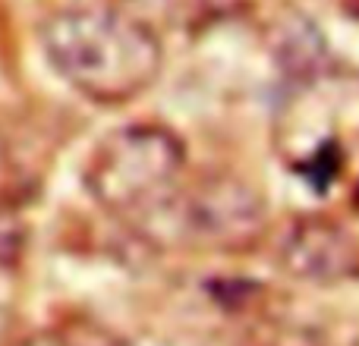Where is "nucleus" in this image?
Returning <instances> with one entry per match:
<instances>
[{
	"label": "nucleus",
	"mask_w": 359,
	"mask_h": 346,
	"mask_svg": "<svg viewBox=\"0 0 359 346\" xmlns=\"http://www.w3.org/2000/svg\"><path fill=\"white\" fill-rule=\"evenodd\" d=\"M50 69L95 104H126L158 79L164 48L155 29L120 10H63L41 25Z\"/></svg>",
	"instance_id": "obj_1"
},
{
	"label": "nucleus",
	"mask_w": 359,
	"mask_h": 346,
	"mask_svg": "<svg viewBox=\"0 0 359 346\" xmlns=\"http://www.w3.org/2000/svg\"><path fill=\"white\" fill-rule=\"evenodd\" d=\"M186 183V148L161 123L107 132L86 164V189L107 214L142 227L161 223Z\"/></svg>",
	"instance_id": "obj_2"
},
{
	"label": "nucleus",
	"mask_w": 359,
	"mask_h": 346,
	"mask_svg": "<svg viewBox=\"0 0 359 346\" xmlns=\"http://www.w3.org/2000/svg\"><path fill=\"white\" fill-rule=\"evenodd\" d=\"M164 227L202 249L249 252L268 233V202L236 173H205L196 183H183Z\"/></svg>",
	"instance_id": "obj_3"
},
{
	"label": "nucleus",
	"mask_w": 359,
	"mask_h": 346,
	"mask_svg": "<svg viewBox=\"0 0 359 346\" xmlns=\"http://www.w3.org/2000/svg\"><path fill=\"white\" fill-rule=\"evenodd\" d=\"M278 265L306 284H344L359 277V242L344 223L325 214L293 217L278 246Z\"/></svg>",
	"instance_id": "obj_4"
},
{
	"label": "nucleus",
	"mask_w": 359,
	"mask_h": 346,
	"mask_svg": "<svg viewBox=\"0 0 359 346\" xmlns=\"http://www.w3.org/2000/svg\"><path fill=\"white\" fill-rule=\"evenodd\" d=\"M19 346H114L111 337H98V334H69V331H50V334H38L29 337Z\"/></svg>",
	"instance_id": "obj_5"
}]
</instances>
